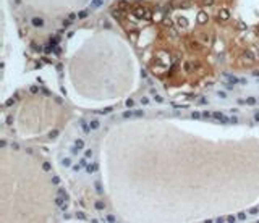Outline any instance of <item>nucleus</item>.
<instances>
[{
	"instance_id": "nucleus-11",
	"label": "nucleus",
	"mask_w": 259,
	"mask_h": 223,
	"mask_svg": "<svg viewBox=\"0 0 259 223\" xmlns=\"http://www.w3.org/2000/svg\"><path fill=\"white\" fill-rule=\"evenodd\" d=\"M104 3V0H92V3H91V10H94V8H99Z\"/></svg>"
},
{
	"instance_id": "nucleus-17",
	"label": "nucleus",
	"mask_w": 259,
	"mask_h": 223,
	"mask_svg": "<svg viewBox=\"0 0 259 223\" xmlns=\"http://www.w3.org/2000/svg\"><path fill=\"white\" fill-rule=\"evenodd\" d=\"M58 196H62V197H65L68 201V194H67V191L65 189H58Z\"/></svg>"
},
{
	"instance_id": "nucleus-44",
	"label": "nucleus",
	"mask_w": 259,
	"mask_h": 223,
	"mask_svg": "<svg viewBox=\"0 0 259 223\" xmlns=\"http://www.w3.org/2000/svg\"><path fill=\"white\" fill-rule=\"evenodd\" d=\"M68 18H70V19H71V21H73V19H75V18H76V15H75V13H71V15H70V16H68Z\"/></svg>"
},
{
	"instance_id": "nucleus-37",
	"label": "nucleus",
	"mask_w": 259,
	"mask_h": 223,
	"mask_svg": "<svg viewBox=\"0 0 259 223\" xmlns=\"http://www.w3.org/2000/svg\"><path fill=\"white\" fill-rule=\"evenodd\" d=\"M202 116H204V118H212V113H210V112H204V113H202Z\"/></svg>"
},
{
	"instance_id": "nucleus-3",
	"label": "nucleus",
	"mask_w": 259,
	"mask_h": 223,
	"mask_svg": "<svg viewBox=\"0 0 259 223\" xmlns=\"http://www.w3.org/2000/svg\"><path fill=\"white\" fill-rule=\"evenodd\" d=\"M79 126H81V128H83V131H84L86 134H88V133L91 131V126H89V123L86 121V120H83V118L79 120Z\"/></svg>"
},
{
	"instance_id": "nucleus-9",
	"label": "nucleus",
	"mask_w": 259,
	"mask_h": 223,
	"mask_svg": "<svg viewBox=\"0 0 259 223\" xmlns=\"http://www.w3.org/2000/svg\"><path fill=\"white\" fill-rule=\"evenodd\" d=\"M134 15H136L138 18H144V15H146V10H144V8H141V6H139V8H136V10H134Z\"/></svg>"
},
{
	"instance_id": "nucleus-13",
	"label": "nucleus",
	"mask_w": 259,
	"mask_h": 223,
	"mask_svg": "<svg viewBox=\"0 0 259 223\" xmlns=\"http://www.w3.org/2000/svg\"><path fill=\"white\" fill-rule=\"evenodd\" d=\"M75 146H76L78 149L81 150L83 147H84V141H83V139H76V141H75Z\"/></svg>"
},
{
	"instance_id": "nucleus-40",
	"label": "nucleus",
	"mask_w": 259,
	"mask_h": 223,
	"mask_svg": "<svg viewBox=\"0 0 259 223\" xmlns=\"http://www.w3.org/2000/svg\"><path fill=\"white\" fill-rule=\"evenodd\" d=\"M52 50H54V45H47V47H46V52H47V53H50Z\"/></svg>"
},
{
	"instance_id": "nucleus-14",
	"label": "nucleus",
	"mask_w": 259,
	"mask_h": 223,
	"mask_svg": "<svg viewBox=\"0 0 259 223\" xmlns=\"http://www.w3.org/2000/svg\"><path fill=\"white\" fill-rule=\"evenodd\" d=\"M94 186H96V189H97V193H99V194H102V186H101V181H96V183H94Z\"/></svg>"
},
{
	"instance_id": "nucleus-27",
	"label": "nucleus",
	"mask_w": 259,
	"mask_h": 223,
	"mask_svg": "<svg viewBox=\"0 0 259 223\" xmlns=\"http://www.w3.org/2000/svg\"><path fill=\"white\" fill-rule=\"evenodd\" d=\"M225 76L229 78V81H230V83H238V79H237L235 76H230V74H225Z\"/></svg>"
},
{
	"instance_id": "nucleus-35",
	"label": "nucleus",
	"mask_w": 259,
	"mask_h": 223,
	"mask_svg": "<svg viewBox=\"0 0 259 223\" xmlns=\"http://www.w3.org/2000/svg\"><path fill=\"white\" fill-rule=\"evenodd\" d=\"M52 183H54V184H58V183H60V178H58V176H54V178H52Z\"/></svg>"
},
{
	"instance_id": "nucleus-15",
	"label": "nucleus",
	"mask_w": 259,
	"mask_h": 223,
	"mask_svg": "<svg viewBox=\"0 0 259 223\" xmlns=\"http://www.w3.org/2000/svg\"><path fill=\"white\" fill-rule=\"evenodd\" d=\"M246 104L248 105H256V99H254V97H248L246 99Z\"/></svg>"
},
{
	"instance_id": "nucleus-39",
	"label": "nucleus",
	"mask_w": 259,
	"mask_h": 223,
	"mask_svg": "<svg viewBox=\"0 0 259 223\" xmlns=\"http://www.w3.org/2000/svg\"><path fill=\"white\" fill-rule=\"evenodd\" d=\"M201 115H202V113H198V112H194V113H193V118H196V120H198V118H201Z\"/></svg>"
},
{
	"instance_id": "nucleus-19",
	"label": "nucleus",
	"mask_w": 259,
	"mask_h": 223,
	"mask_svg": "<svg viewBox=\"0 0 259 223\" xmlns=\"http://www.w3.org/2000/svg\"><path fill=\"white\" fill-rule=\"evenodd\" d=\"M104 207H105L104 202H96V209H97V210H104Z\"/></svg>"
},
{
	"instance_id": "nucleus-25",
	"label": "nucleus",
	"mask_w": 259,
	"mask_h": 223,
	"mask_svg": "<svg viewBox=\"0 0 259 223\" xmlns=\"http://www.w3.org/2000/svg\"><path fill=\"white\" fill-rule=\"evenodd\" d=\"M237 218H238V220H246V214H244V212H240Z\"/></svg>"
},
{
	"instance_id": "nucleus-21",
	"label": "nucleus",
	"mask_w": 259,
	"mask_h": 223,
	"mask_svg": "<svg viewBox=\"0 0 259 223\" xmlns=\"http://www.w3.org/2000/svg\"><path fill=\"white\" fill-rule=\"evenodd\" d=\"M76 218H78V220H86L84 212H78V214H76Z\"/></svg>"
},
{
	"instance_id": "nucleus-20",
	"label": "nucleus",
	"mask_w": 259,
	"mask_h": 223,
	"mask_svg": "<svg viewBox=\"0 0 259 223\" xmlns=\"http://www.w3.org/2000/svg\"><path fill=\"white\" fill-rule=\"evenodd\" d=\"M154 100L157 102V104H162V102H164V99H162L159 94H154Z\"/></svg>"
},
{
	"instance_id": "nucleus-22",
	"label": "nucleus",
	"mask_w": 259,
	"mask_h": 223,
	"mask_svg": "<svg viewBox=\"0 0 259 223\" xmlns=\"http://www.w3.org/2000/svg\"><path fill=\"white\" fill-rule=\"evenodd\" d=\"M186 23H188V21H186L185 18H180V19H178V25H180L181 28H186Z\"/></svg>"
},
{
	"instance_id": "nucleus-34",
	"label": "nucleus",
	"mask_w": 259,
	"mask_h": 223,
	"mask_svg": "<svg viewBox=\"0 0 259 223\" xmlns=\"http://www.w3.org/2000/svg\"><path fill=\"white\" fill-rule=\"evenodd\" d=\"M141 104H143V105H147V104H149V99H147V97H143V99H141Z\"/></svg>"
},
{
	"instance_id": "nucleus-36",
	"label": "nucleus",
	"mask_w": 259,
	"mask_h": 223,
	"mask_svg": "<svg viewBox=\"0 0 259 223\" xmlns=\"http://www.w3.org/2000/svg\"><path fill=\"white\" fill-rule=\"evenodd\" d=\"M88 15H89V12H81V13H79L78 16H79V18H86V16H88Z\"/></svg>"
},
{
	"instance_id": "nucleus-24",
	"label": "nucleus",
	"mask_w": 259,
	"mask_h": 223,
	"mask_svg": "<svg viewBox=\"0 0 259 223\" xmlns=\"http://www.w3.org/2000/svg\"><path fill=\"white\" fill-rule=\"evenodd\" d=\"M120 12H122V10H118V8H117V10H113V13H112V15L115 16V18H120V16H122V13H120Z\"/></svg>"
},
{
	"instance_id": "nucleus-28",
	"label": "nucleus",
	"mask_w": 259,
	"mask_h": 223,
	"mask_svg": "<svg viewBox=\"0 0 259 223\" xmlns=\"http://www.w3.org/2000/svg\"><path fill=\"white\" fill-rule=\"evenodd\" d=\"M63 26H65V28H70V26H71V19H70V18L65 19V21H63Z\"/></svg>"
},
{
	"instance_id": "nucleus-46",
	"label": "nucleus",
	"mask_w": 259,
	"mask_h": 223,
	"mask_svg": "<svg viewBox=\"0 0 259 223\" xmlns=\"http://www.w3.org/2000/svg\"><path fill=\"white\" fill-rule=\"evenodd\" d=\"M138 2H141V0H138Z\"/></svg>"
},
{
	"instance_id": "nucleus-29",
	"label": "nucleus",
	"mask_w": 259,
	"mask_h": 223,
	"mask_svg": "<svg viewBox=\"0 0 259 223\" xmlns=\"http://www.w3.org/2000/svg\"><path fill=\"white\" fill-rule=\"evenodd\" d=\"M91 155H92V150H91V149H88V150L84 152V157H86V159H91Z\"/></svg>"
},
{
	"instance_id": "nucleus-31",
	"label": "nucleus",
	"mask_w": 259,
	"mask_h": 223,
	"mask_svg": "<svg viewBox=\"0 0 259 223\" xmlns=\"http://www.w3.org/2000/svg\"><path fill=\"white\" fill-rule=\"evenodd\" d=\"M151 18H152L151 12H149V10H146V15H144V19H151Z\"/></svg>"
},
{
	"instance_id": "nucleus-33",
	"label": "nucleus",
	"mask_w": 259,
	"mask_h": 223,
	"mask_svg": "<svg viewBox=\"0 0 259 223\" xmlns=\"http://www.w3.org/2000/svg\"><path fill=\"white\" fill-rule=\"evenodd\" d=\"M144 112L143 110H134V116H143Z\"/></svg>"
},
{
	"instance_id": "nucleus-41",
	"label": "nucleus",
	"mask_w": 259,
	"mask_h": 223,
	"mask_svg": "<svg viewBox=\"0 0 259 223\" xmlns=\"http://www.w3.org/2000/svg\"><path fill=\"white\" fill-rule=\"evenodd\" d=\"M250 214H258V207H253V209H250Z\"/></svg>"
},
{
	"instance_id": "nucleus-4",
	"label": "nucleus",
	"mask_w": 259,
	"mask_h": 223,
	"mask_svg": "<svg viewBox=\"0 0 259 223\" xmlns=\"http://www.w3.org/2000/svg\"><path fill=\"white\" fill-rule=\"evenodd\" d=\"M86 167H88V165H86V159H81V160L76 163V165L73 167V170H75V171H79V170H83V168H86Z\"/></svg>"
},
{
	"instance_id": "nucleus-23",
	"label": "nucleus",
	"mask_w": 259,
	"mask_h": 223,
	"mask_svg": "<svg viewBox=\"0 0 259 223\" xmlns=\"http://www.w3.org/2000/svg\"><path fill=\"white\" fill-rule=\"evenodd\" d=\"M202 3H204L206 6H210V5H214V3H215V0H202Z\"/></svg>"
},
{
	"instance_id": "nucleus-10",
	"label": "nucleus",
	"mask_w": 259,
	"mask_h": 223,
	"mask_svg": "<svg viewBox=\"0 0 259 223\" xmlns=\"http://www.w3.org/2000/svg\"><path fill=\"white\" fill-rule=\"evenodd\" d=\"M162 25H164L165 28L172 29V26H173V23H172V19H170V18H164V19H162Z\"/></svg>"
},
{
	"instance_id": "nucleus-7",
	"label": "nucleus",
	"mask_w": 259,
	"mask_h": 223,
	"mask_svg": "<svg viewBox=\"0 0 259 223\" xmlns=\"http://www.w3.org/2000/svg\"><path fill=\"white\" fill-rule=\"evenodd\" d=\"M219 18H220V19H229V18H230V12H229V10H220Z\"/></svg>"
},
{
	"instance_id": "nucleus-45",
	"label": "nucleus",
	"mask_w": 259,
	"mask_h": 223,
	"mask_svg": "<svg viewBox=\"0 0 259 223\" xmlns=\"http://www.w3.org/2000/svg\"><path fill=\"white\" fill-rule=\"evenodd\" d=\"M254 120H256V121H259V113H256V116H254Z\"/></svg>"
},
{
	"instance_id": "nucleus-12",
	"label": "nucleus",
	"mask_w": 259,
	"mask_h": 223,
	"mask_svg": "<svg viewBox=\"0 0 259 223\" xmlns=\"http://www.w3.org/2000/svg\"><path fill=\"white\" fill-rule=\"evenodd\" d=\"M193 70H194V65H193V63H189V61H188V63H185V71L191 73Z\"/></svg>"
},
{
	"instance_id": "nucleus-26",
	"label": "nucleus",
	"mask_w": 259,
	"mask_h": 223,
	"mask_svg": "<svg viewBox=\"0 0 259 223\" xmlns=\"http://www.w3.org/2000/svg\"><path fill=\"white\" fill-rule=\"evenodd\" d=\"M123 116H125V118H130V116H134V112L128 110V112H125V113H123Z\"/></svg>"
},
{
	"instance_id": "nucleus-1",
	"label": "nucleus",
	"mask_w": 259,
	"mask_h": 223,
	"mask_svg": "<svg viewBox=\"0 0 259 223\" xmlns=\"http://www.w3.org/2000/svg\"><path fill=\"white\" fill-rule=\"evenodd\" d=\"M207 19H209L207 13L206 12H199V15H198V25H204V23H207Z\"/></svg>"
},
{
	"instance_id": "nucleus-5",
	"label": "nucleus",
	"mask_w": 259,
	"mask_h": 223,
	"mask_svg": "<svg viewBox=\"0 0 259 223\" xmlns=\"http://www.w3.org/2000/svg\"><path fill=\"white\" fill-rule=\"evenodd\" d=\"M31 23H33V26H36V28H42V26H44V19L42 18H37V16H36V18H33V21H31Z\"/></svg>"
},
{
	"instance_id": "nucleus-38",
	"label": "nucleus",
	"mask_w": 259,
	"mask_h": 223,
	"mask_svg": "<svg viewBox=\"0 0 259 223\" xmlns=\"http://www.w3.org/2000/svg\"><path fill=\"white\" fill-rule=\"evenodd\" d=\"M42 168H44L46 171H49V170H50V163H47V162H46V163L42 165Z\"/></svg>"
},
{
	"instance_id": "nucleus-2",
	"label": "nucleus",
	"mask_w": 259,
	"mask_h": 223,
	"mask_svg": "<svg viewBox=\"0 0 259 223\" xmlns=\"http://www.w3.org/2000/svg\"><path fill=\"white\" fill-rule=\"evenodd\" d=\"M243 58L244 60H248V61H254L256 60V55L253 53V50H246V52L243 53Z\"/></svg>"
},
{
	"instance_id": "nucleus-16",
	"label": "nucleus",
	"mask_w": 259,
	"mask_h": 223,
	"mask_svg": "<svg viewBox=\"0 0 259 223\" xmlns=\"http://www.w3.org/2000/svg\"><path fill=\"white\" fill-rule=\"evenodd\" d=\"M62 165H63V167H70V165H71V160L67 157V159H63V160H62Z\"/></svg>"
},
{
	"instance_id": "nucleus-32",
	"label": "nucleus",
	"mask_w": 259,
	"mask_h": 223,
	"mask_svg": "<svg viewBox=\"0 0 259 223\" xmlns=\"http://www.w3.org/2000/svg\"><path fill=\"white\" fill-rule=\"evenodd\" d=\"M235 220H237V218H235L233 215H230V217H227V218H225V222H230V223H233Z\"/></svg>"
},
{
	"instance_id": "nucleus-6",
	"label": "nucleus",
	"mask_w": 259,
	"mask_h": 223,
	"mask_svg": "<svg viewBox=\"0 0 259 223\" xmlns=\"http://www.w3.org/2000/svg\"><path fill=\"white\" fill-rule=\"evenodd\" d=\"M97 168H99L97 163H89V165L86 167V171H88V173L91 175V173H94V171H97Z\"/></svg>"
},
{
	"instance_id": "nucleus-18",
	"label": "nucleus",
	"mask_w": 259,
	"mask_h": 223,
	"mask_svg": "<svg viewBox=\"0 0 259 223\" xmlns=\"http://www.w3.org/2000/svg\"><path fill=\"white\" fill-rule=\"evenodd\" d=\"M105 222L113 223V222H117V217H113V215H107V217H105Z\"/></svg>"
},
{
	"instance_id": "nucleus-30",
	"label": "nucleus",
	"mask_w": 259,
	"mask_h": 223,
	"mask_svg": "<svg viewBox=\"0 0 259 223\" xmlns=\"http://www.w3.org/2000/svg\"><path fill=\"white\" fill-rule=\"evenodd\" d=\"M125 104H126V107H128V108H131V107H133V105H134V102L131 100V99H128V100H126Z\"/></svg>"
},
{
	"instance_id": "nucleus-8",
	"label": "nucleus",
	"mask_w": 259,
	"mask_h": 223,
	"mask_svg": "<svg viewBox=\"0 0 259 223\" xmlns=\"http://www.w3.org/2000/svg\"><path fill=\"white\" fill-rule=\"evenodd\" d=\"M89 126H91V129H99L101 128V121H99V120H91V121H89Z\"/></svg>"
},
{
	"instance_id": "nucleus-43",
	"label": "nucleus",
	"mask_w": 259,
	"mask_h": 223,
	"mask_svg": "<svg viewBox=\"0 0 259 223\" xmlns=\"http://www.w3.org/2000/svg\"><path fill=\"white\" fill-rule=\"evenodd\" d=\"M141 76H143V78H147V71L143 70V71H141Z\"/></svg>"
},
{
	"instance_id": "nucleus-42",
	"label": "nucleus",
	"mask_w": 259,
	"mask_h": 223,
	"mask_svg": "<svg viewBox=\"0 0 259 223\" xmlns=\"http://www.w3.org/2000/svg\"><path fill=\"white\" fill-rule=\"evenodd\" d=\"M57 134H58V131H52L50 133V138H57Z\"/></svg>"
}]
</instances>
